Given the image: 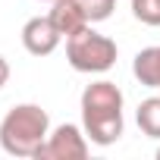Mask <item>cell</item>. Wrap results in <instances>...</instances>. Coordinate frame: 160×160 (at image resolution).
Instances as JSON below:
<instances>
[{
    "mask_svg": "<svg viewBox=\"0 0 160 160\" xmlns=\"http://www.w3.org/2000/svg\"><path fill=\"white\" fill-rule=\"evenodd\" d=\"M122 91L116 82H107V78H98V82L85 85L82 101H78V110H82V129L88 135L91 144L98 148H110L122 138Z\"/></svg>",
    "mask_w": 160,
    "mask_h": 160,
    "instance_id": "6da1fadb",
    "label": "cell"
},
{
    "mask_svg": "<svg viewBox=\"0 0 160 160\" xmlns=\"http://www.w3.org/2000/svg\"><path fill=\"white\" fill-rule=\"evenodd\" d=\"M50 135V116L41 104H16L0 119V148L10 157H35Z\"/></svg>",
    "mask_w": 160,
    "mask_h": 160,
    "instance_id": "7a4b0ae2",
    "label": "cell"
},
{
    "mask_svg": "<svg viewBox=\"0 0 160 160\" xmlns=\"http://www.w3.org/2000/svg\"><path fill=\"white\" fill-rule=\"evenodd\" d=\"M119 47L113 38L94 32L91 25H85L82 32H75L66 38V63L75 72H85V75H101L107 69L116 66Z\"/></svg>",
    "mask_w": 160,
    "mask_h": 160,
    "instance_id": "3957f363",
    "label": "cell"
},
{
    "mask_svg": "<svg viewBox=\"0 0 160 160\" xmlns=\"http://www.w3.org/2000/svg\"><path fill=\"white\" fill-rule=\"evenodd\" d=\"M88 154H91V141H88L85 129L75 122H63V126L50 129V135L41 144V151L35 154V160H85Z\"/></svg>",
    "mask_w": 160,
    "mask_h": 160,
    "instance_id": "277c9868",
    "label": "cell"
},
{
    "mask_svg": "<svg viewBox=\"0 0 160 160\" xmlns=\"http://www.w3.org/2000/svg\"><path fill=\"white\" fill-rule=\"evenodd\" d=\"M63 35L57 32V25L50 22V16H32L22 25V47L32 57H50L60 47Z\"/></svg>",
    "mask_w": 160,
    "mask_h": 160,
    "instance_id": "5b68a950",
    "label": "cell"
},
{
    "mask_svg": "<svg viewBox=\"0 0 160 160\" xmlns=\"http://www.w3.org/2000/svg\"><path fill=\"white\" fill-rule=\"evenodd\" d=\"M50 22L57 25V32L63 35V38H69V35H75V32H82L85 25H91L88 19H85V13L78 10V3L75 0H57V3H50Z\"/></svg>",
    "mask_w": 160,
    "mask_h": 160,
    "instance_id": "8992f818",
    "label": "cell"
},
{
    "mask_svg": "<svg viewBox=\"0 0 160 160\" xmlns=\"http://www.w3.org/2000/svg\"><path fill=\"white\" fill-rule=\"evenodd\" d=\"M132 75L138 78L144 88H151V91L160 94V44L144 47V50L135 53V60H132Z\"/></svg>",
    "mask_w": 160,
    "mask_h": 160,
    "instance_id": "52a82bcc",
    "label": "cell"
},
{
    "mask_svg": "<svg viewBox=\"0 0 160 160\" xmlns=\"http://www.w3.org/2000/svg\"><path fill=\"white\" fill-rule=\"evenodd\" d=\"M135 122H138V129H141L148 138H157V141H160V94H154V98H148V101L138 104Z\"/></svg>",
    "mask_w": 160,
    "mask_h": 160,
    "instance_id": "ba28073f",
    "label": "cell"
},
{
    "mask_svg": "<svg viewBox=\"0 0 160 160\" xmlns=\"http://www.w3.org/2000/svg\"><path fill=\"white\" fill-rule=\"evenodd\" d=\"M75 3H78V10L85 13V19H88L91 25L110 19L113 10H116V0H75Z\"/></svg>",
    "mask_w": 160,
    "mask_h": 160,
    "instance_id": "9c48e42d",
    "label": "cell"
},
{
    "mask_svg": "<svg viewBox=\"0 0 160 160\" xmlns=\"http://www.w3.org/2000/svg\"><path fill=\"white\" fill-rule=\"evenodd\" d=\"M132 16L151 28L160 25V0H132Z\"/></svg>",
    "mask_w": 160,
    "mask_h": 160,
    "instance_id": "30bf717a",
    "label": "cell"
},
{
    "mask_svg": "<svg viewBox=\"0 0 160 160\" xmlns=\"http://www.w3.org/2000/svg\"><path fill=\"white\" fill-rule=\"evenodd\" d=\"M7 82H10V63H7L3 53H0V91L7 88Z\"/></svg>",
    "mask_w": 160,
    "mask_h": 160,
    "instance_id": "8fae6325",
    "label": "cell"
},
{
    "mask_svg": "<svg viewBox=\"0 0 160 160\" xmlns=\"http://www.w3.org/2000/svg\"><path fill=\"white\" fill-rule=\"evenodd\" d=\"M41 3H57V0H41Z\"/></svg>",
    "mask_w": 160,
    "mask_h": 160,
    "instance_id": "7c38bea8",
    "label": "cell"
},
{
    "mask_svg": "<svg viewBox=\"0 0 160 160\" xmlns=\"http://www.w3.org/2000/svg\"><path fill=\"white\" fill-rule=\"evenodd\" d=\"M157 160H160V148H157Z\"/></svg>",
    "mask_w": 160,
    "mask_h": 160,
    "instance_id": "4fadbf2b",
    "label": "cell"
}]
</instances>
